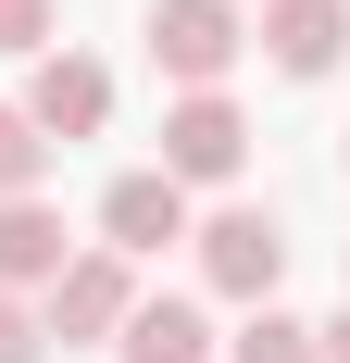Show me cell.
<instances>
[{"instance_id": "1", "label": "cell", "mask_w": 350, "mask_h": 363, "mask_svg": "<svg viewBox=\"0 0 350 363\" xmlns=\"http://www.w3.org/2000/svg\"><path fill=\"white\" fill-rule=\"evenodd\" d=\"M125 313H138V276H125V251H88L38 289V338H63V351H88V338H125Z\"/></svg>"}, {"instance_id": "2", "label": "cell", "mask_w": 350, "mask_h": 363, "mask_svg": "<svg viewBox=\"0 0 350 363\" xmlns=\"http://www.w3.org/2000/svg\"><path fill=\"white\" fill-rule=\"evenodd\" d=\"M250 163V113L225 101V88H175V113H163V176L175 188H225Z\"/></svg>"}, {"instance_id": "3", "label": "cell", "mask_w": 350, "mask_h": 363, "mask_svg": "<svg viewBox=\"0 0 350 363\" xmlns=\"http://www.w3.org/2000/svg\"><path fill=\"white\" fill-rule=\"evenodd\" d=\"M238 50H250L238 0H150V63H163L175 88H225Z\"/></svg>"}, {"instance_id": "4", "label": "cell", "mask_w": 350, "mask_h": 363, "mask_svg": "<svg viewBox=\"0 0 350 363\" xmlns=\"http://www.w3.org/2000/svg\"><path fill=\"white\" fill-rule=\"evenodd\" d=\"M201 238V276H213V301H276V276H288V225L276 213H213V225H188Z\"/></svg>"}, {"instance_id": "5", "label": "cell", "mask_w": 350, "mask_h": 363, "mask_svg": "<svg viewBox=\"0 0 350 363\" xmlns=\"http://www.w3.org/2000/svg\"><path fill=\"white\" fill-rule=\"evenodd\" d=\"M175 238H188V188L163 176V163H138V176H113L101 188V251H175Z\"/></svg>"}, {"instance_id": "6", "label": "cell", "mask_w": 350, "mask_h": 363, "mask_svg": "<svg viewBox=\"0 0 350 363\" xmlns=\"http://www.w3.org/2000/svg\"><path fill=\"white\" fill-rule=\"evenodd\" d=\"M26 125H38V138H101V125H113V75L88 63V50H38Z\"/></svg>"}, {"instance_id": "7", "label": "cell", "mask_w": 350, "mask_h": 363, "mask_svg": "<svg viewBox=\"0 0 350 363\" xmlns=\"http://www.w3.org/2000/svg\"><path fill=\"white\" fill-rule=\"evenodd\" d=\"M263 63L276 75H338V50H350V0H263Z\"/></svg>"}, {"instance_id": "8", "label": "cell", "mask_w": 350, "mask_h": 363, "mask_svg": "<svg viewBox=\"0 0 350 363\" xmlns=\"http://www.w3.org/2000/svg\"><path fill=\"white\" fill-rule=\"evenodd\" d=\"M63 263H75V238H63V213H50L38 188H26V201H0V289L26 301V289H50Z\"/></svg>"}, {"instance_id": "9", "label": "cell", "mask_w": 350, "mask_h": 363, "mask_svg": "<svg viewBox=\"0 0 350 363\" xmlns=\"http://www.w3.org/2000/svg\"><path fill=\"white\" fill-rule=\"evenodd\" d=\"M113 363H213L201 301H138V313H125V338H113Z\"/></svg>"}, {"instance_id": "10", "label": "cell", "mask_w": 350, "mask_h": 363, "mask_svg": "<svg viewBox=\"0 0 350 363\" xmlns=\"http://www.w3.org/2000/svg\"><path fill=\"white\" fill-rule=\"evenodd\" d=\"M225 363H325V351H313V326H300V313H276V301H263V313L225 338Z\"/></svg>"}, {"instance_id": "11", "label": "cell", "mask_w": 350, "mask_h": 363, "mask_svg": "<svg viewBox=\"0 0 350 363\" xmlns=\"http://www.w3.org/2000/svg\"><path fill=\"white\" fill-rule=\"evenodd\" d=\"M38 176H50V138L26 125V101H0V201H26Z\"/></svg>"}, {"instance_id": "12", "label": "cell", "mask_w": 350, "mask_h": 363, "mask_svg": "<svg viewBox=\"0 0 350 363\" xmlns=\"http://www.w3.org/2000/svg\"><path fill=\"white\" fill-rule=\"evenodd\" d=\"M0 50H63V0H0Z\"/></svg>"}, {"instance_id": "13", "label": "cell", "mask_w": 350, "mask_h": 363, "mask_svg": "<svg viewBox=\"0 0 350 363\" xmlns=\"http://www.w3.org/2000/svg\"><path fill=\"white\" fill-rule=\"evenodd\" d=\"M0 363H50V338H38V313L13 289H0Z\"/></svg>"}, {"instance_id": "14", "label": "cell", "mask_w": 350, "mask_h": 363, "mask_svg": "<svg viewBox=\"0 0 350 363\" xmlns=\"http://www.w3.org/2000/svg\"><path fill=\"white\" fill-rule=\"evenodd\" d=\"M313 351H325V363H350V313H338V326H313Z\"/></svg>"}]
</instances>
